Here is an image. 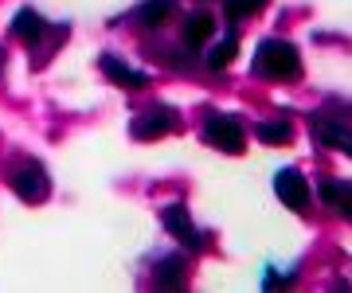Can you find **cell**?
Instances as JSON below:
<instances>
[{
  "instance_id": "7",
  "label": "cell",
  "mask_w": 352,
  "mask_h": 293,
  "mask_svg": "<svg viewBox=\"0 0 352 293\" xmlns=\"http://www.w3.org/2000/svg\"><path fill=\"white\" fill-rule=\"evenodd\" d=\"M314 137L321 145H333L337 153L352 156V129L349 126H337V121H325V117H314Z\"/></svg>"
},
{
  "instance_id": "9",
  "label": "cell",
  "mask_w": 352,
  "mask_h": 293,
  "mask_svg": "<svg viewBox=\"0 0 352 293\" xmlns=\"http://www.w3.org/2000/svg\"><path fill=\"white\" fill-rule=\"evenodd\" d=\"M43 27H47V24H43V16H39L36 8H20L8 32H12L16 39H24V43H36V39L43 36Z\"/></svg>"
},
{
  "instance_id": "1",
  "label": "cell",
  "mask_w": 352,
  "mask_h": 293,
  "mask_svg": "<svg viewBox=\"0 0 352 293\" xmlns=\"http://www.w3.org/2000/svg\"><path fill=\"white\" fill-rule=\"evenodd\" d=\"M254 75L266 78H298L302 75V55L286 39H263L254 55Z\"/></svg>"
},
{
  "instance_id": "10",
  "label": "cell",
  "mask_w": 352,
  "mask_h": 293,
  "mask_svg": "<svg viewBox=\"0 0 352 293\" xmlns=\"http://www.w3.org/2000/svg\"><path fill=\"white\" fill-rule=\"evenodd\" d=\"M173 12H176V0H145L138 8V24L141 27H161Z\"/></svg>"
},
{
  "instance_id": "2",
  "label": "cell",
  "mask_w": 352,
  "mask_h": 293,
  "mask_svg": "<svg viewBox=\"0 0 352 293\" xmlns=\"http://www.w3.org/2000/svg\"><path fill=\"white\" fill-rule=\"evenodd\" d=\"M8 184H12V191L20 196V200H28V204L47 200V191H51L47 168L39 165V161H20V165L8 172Z\"/></svg>"
},
{
  "instance_id": "3",
  "label": "cell",
  "mask_w": 352,
  "mask_h": 293,
  "mask_svg": "<svg viewBox=\"0 0 352 293\" xmlns=\"http://www.w3.org/2000/svg\"><path fill=\"white\" fill-rule=\"evenodd\" d=\"M204 137H208V145H215L219 153H243V149H247V145H243V126H239V121H231L227 114H212V117H208Z\"/></svg>"
},
{
  "instance_id": "12",
  "label": "cell",
  "mask_w": 352,
  "mask_h": 293,
  "mask_svg": "<svg viewBox=\"0 0 352 293\" xmlns=\"http://www.w3.org/2000/svg\"><path fill=\"white\" fill-rule=\"evenodd\" d=\"M321 200H325L337 215L352 219V184H321Z\"/></svg>"
},
{
  "instance_id": "15",
  "label": "cell",
  "mask_w": 352,
  "mask_h": 293,
  "mask_svg": "<svg viewBox=\"0 0 352 293\" xmlns=\"http://www.w3.org/2000/svg\"><path fill=\"white\" fill-rule=\"evenodd\" d=\"M266 0H227L223 12H227V20H247V16H254Z\"/></svg>"
},
{
  "instance_id": "5",
  "label": "cell",
  "mask_w": 352,
  "mask_h": 293,
  "mask_svg": "<svg viewBox=\"0 0 352 293\" xmlns=\"http://www.w3.org/2000/svg\"><path fill=\"white\" fill-rule=\"evenodd\" d=\"M161 223L168 227V235H173V239H180L188 250H196V246H200V235H196V227H192V215H188V207H184V204H168L161 211Z\"/></svg>"
},
{
  "instance_id": "11",
  "label": "cell",
  "mask_w": 352,
  "mask_h": 293,
  "mask_svg": "<svg viewBox=\"0 0 352 293\" xmlns=\"http://www.w3.org/2000/svg\"><path fill=\"white\" fill-rule=\"evenodd\" d=\"M215 32V20L208 12H192V16H184V43L188 47H200L204 39Z\"/></svg>"
},
{
  "instance_id": "13",
  "label": "cell",
  "mask_w": 352,
  "mask_h": 293,
  "mask_svg": "<svg viewBox=\"0 0 352 293\" xmlns=\"http://www.w3.org/2000/svg\"><path fill=\"white\" fill-rule=\"evenodd\" d=\"M235 55H239V39L227 36V39H219V43H215V51L208 55V67H212V71H223V67L235 63Z\"/></svg>"
},
{
  "instance_id": "6",
  "label": "cell",
  "mask_w": 352,
  "mask_h": 293,
  "mask_svg": "<svg viewBox=\"0 0 352 293\" xmlns=\"http://www.w3.org/2000/svg\"><path fill=\"white\" fill-rule=\"evenodd\" d=\"M173 129H176V114L168 106H157V110H149V114H141L138 121H133V137L157 141V137H164V133H173Z\"/></svg>"
},
{
  "instance_id": "14",
  "label": "cell",
  "mask_w": 352,
  "mask_h": 293,
  "mask_svg": "<svg viewBox=\"0 0 352 293\" xmlns=\"http://www.w3.org/2000/svg\"><path fill=\"white\" fill-rule=\"evenodd\" d=\"M254 133H258V141H263V145H286L294 129H289L286 121H263Z\"/></svg>"
},
{
  "instance_id": "4",
  "label": "cell",
  "mask_w": 352,
  "mask_h": 293,
  "mask_svg": "<svg viewBox=\"0 0 352 293\" xmlns=\"http://www.w3.org/2000/svg\"><path fill=\"white\" fill-rule=\"evenodd\" d=\"M274 191H278V200L286 207H294V211H305V207H309V184H305V176L294 172V168H282L274 176Z\"/></svg>"
},
{
  "instance_id": "8",
  "label": "cell",
  "mask_w": 352,
  "mask_h": 293,
  "mask_svg": "<svg viewBox=\"0 0 352 293\" xmlns=\"http://www.w3.org/2000/svg\"><path fill=\"white\" fill-rule=\"evenodd\" d=\"M98 67L113 78V82H118V86H126V90H141L145 82H149V75H145V71H133V67L118 63V59H110V55H102Z\"/></svg>"
}]
</instances>
